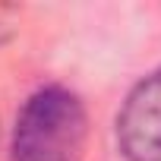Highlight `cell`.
I'll list each match as a JSON object with an SVG mask.
<instances>
[{
    "label": "cell",
    "mask_w": 161,
    "mask_h": 161,
    "mask_svg": "<svg viewBox=\"0 0 161 161\" xmlns=\"http://www.w3.org/2000/svg\"><path fill=\"white\" fill-rule=\"evenodd\" d=\"M117 142L126 161H161V69L126 95L117 114Z\"/></svg>",
    "instance_id": "obj_2"
},
{
    "label": "cell",
    "mask_w": 161,
    "mask_h": 161,
    "mask_svg": "<svg viewBox=\"0 0 161 161\" xmlns=\"http://www.w3.org/2000/svg\"><path fill=\"white\" fill-rule=\"evenodd\" d=\"M86 139V108L63 86L38 89L19 111L13 130V161H73Z\"/></svg>",
    "instance_id": "obj_1"
}]
</instances>
